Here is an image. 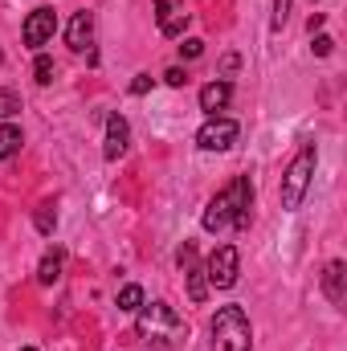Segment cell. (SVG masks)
I'll return each instance as SVG.
<instances>
[{
    "label": "cell",
    "mask_w": 347,
    "mask_h": 351,
    "mask_svg": "<svg viewBox=\"0 0 347 351\" xmlns=\"http://www.w3.org/2000/svg\"><path fill=\"white\" fill-rule=\"evenodd\" d=\"M250 208H254V184H250V176H233V184H229V188H221V192L208 200V208H204L200 225H204L208 233L250 229Z\"/></svg>",
    "instance_id": "cell-1"
},
{
    "label": "cell",
    "mask_w": 347,
    "mask_h": 351,
    "mask_svg": "<svg viewBox=\"0 0 347 351\" xmlns=\"http://www.w3.org/2000/svg\"><path fill=\"white\" fill-rule=\"evenodd\" d=\"M135 315H139V319H135V331H139L143 339L160 343V348H176V343L188 339V323L176 315L168 302H143Z\"/></svg>",
    "instance_id": "cell-2"
},
{
    "label": "cell",
    "mask_w": 347,
    "mask_h": 351,
    "mask_svg": "<svg viewBox=\"0 0 347 351\" xmlns=\"http://www.w3.org/2000/svg\"><path fill=\"white\" fill-rule=\"evenodd\" d=\"M208 335H213L208 351H250V343H254V327H250V315L241 306H221Z\"/></svg>",
    "instance_id": "cell-3"
},
{
    "label": "cell",
    "mask_w": 347,
    "mask_h": 351,
    "mask_svg": "<svg viewBox=\"0 0 347 351\" xmlns=\"http://www.w3.org/2000/svg\"><path fill=\"white\" fill-rule=\"evenodd\" d=\"M315 164H319V152H315V143H302V152L290 160V168L282 176V208H298L302 200H307V192H311V176H315Z\"/></svg>",
    "instance_id": "cell-4"
},
{
    "label": "cell",
    "mask_w": 347,
    "mask_h": 351,
    "mask_svg": "<svg viewBox=\"0 0 347 351\" xmlns=\"http://www.w3.org/2000/svg\"><path fill=\"white\" fill-rule=\"evenodd\" d=\"M237 135H241V127H237L233 119L213 114V119L196 131V147H200V152H229V147L237 143Z\"/></svg>",
    "instance_id": "cell-5"
},
{
    "label": "cell",
    "mask_w": 347,
    "mask_h": 351,
    "mask_svg": "<svg viewBox=\"0 0 347 351\" xmlns=\"http://www.w3.org/2000/svg\"><path fill=\"white\" fill-rule=\"evenodd\" d=\"M237 265H241V258H237V250H233V245H217V250H213V258H208V265H204L208 286L229 290V286L237 282Z\"/></svg>",
    "instance_id": "cell-6"
},
{
    "label": "cell",
    "mask_w": 347,
    "mask_h": 351,
    "mask_svg": "<svg viewBox=\"0 0 347 351\" xmlns=\"http://www.w3.org/2000/svg\"><path fill=\"white\" fill-rule=\"evenodd\" d=\"M180 269H184V278H188V298H192V302H204V298H208V278H204V265L196 258V245H192V241L180 250Z\"/></svg>",
    "instance_id": "cell-7"
},
{
    "label": "cell",
    "mask_w": 347,
    "mask_h": 351,
    "mask_svg": "<svg viewBox=\"0 0 347 351\" xmlns=\"http://www.w3.org/2000/svg\"><path fill=\"white\" fill-rule=\"evenodd\" d=\"M53 29H58V16H53V8H33V12L25 16V29H21V37H25V45H29V49H41V45L53 37Z\"/></svg>",
    "instance_id": "cell-8"
},
{
    "label": "cell",
    "mask_w": 347,
    "mask_h": 351,
    "mask_svg": "<svg viewBox=\"0 0 347 351\" xmlns=\"http://www.w3.org/2000/svg\"><path fill=\"white\" fill-rule=\"evenodd\" d=\"M156 25L164 37H184L188 29V8L176 4V0H156Z\"/></svg>",
    "instance_id": "cell-9"
},
{
    "label": "cell",
    "mask_w": 347,
    "mask_h": 351,
    "mask_svg": "<svg viewBox=\"0 0 347 351\" xmlns=\"http://www.w3.org/2000/svg\"><path fill=\"white\" fill-rule=\"evenodd\" d=\"M127 143H131V127H127V119H123V114H110V119H106V143H102V156H106V160H119V156H127Z\"/></svg>",
    "instance_id": "cell-10"
},
{
    "label": "cell",
    "mask_w": 347,
    "mask_h": 351,
    "mask_svg": "<svg viewBox=\"0 0 347 351\" xmlns=\"http://www.w3.org/2000/svg\"><path fill=\"white\" fill-rule=\"evenodd\" d=\"M66 45L74 49V53H82V49H90L94 45V12H74V21L66 25Z\"/></svg>",
    "instance_id": "cell-11"
},
{
    "label": "cell",
    "mask_w": 347,
    "mask_h": 351,
    "mask_svg": "<svg viewBox=\"0 0 347 351\" xmlns=\"http://www.w3.org/2000/svg\"><path fill=\"white\" fill-rule=\"evenodd\" d=\"M323 294H327L335 306L347 302V265L344 262H327V269H323Z\"/></svg>",
    "instance_id": "cell-12"
},
{
    "label": "cell",
    "mask_w": 347,
    "mask_h": 351,
    "mask_svg": "<svg viewBox=\"0 0 347 351\" xmlns=\"http://www.w3.org/2000/svg\"><path fill=\"white\" fill-rule=\"evenodd\" d=\"M229 98H233V86L221 78V82H208V86L200 90V110H208V114H217V110H225L229 106Z\"/></svg>",
    "instance_id": "cell-13"
},
{
    "label": "cell",
    "mask_w": 347,
    "mask_h": 351,
    "mask_svg": "<svg viewBox=\"0 0 347 351\" xmlns=\"http://www.w3.org/2000/svg\"><path fill=\"white\" fill-rule=\"evenodd\" d=\"M62 278V250H49L45 258H41V265H37V282L41 286H53Z\"/></svg>",
    "instance_id": "cell-14"
},
{
    "label": "cell",
    "mask_w": 347,
    "mask_h": 351,
    "mask_svg": "<svg viewBox=\"0 0 347 351\" xmlns=\"http://www.w3.org/2000/svg\"><path fill=\"white\" fill-rule=\"evenodd\" d=\"M21 143H25V139H21V127L4 123V127H0V160H12V156L21 152Z\"/></svg>",
    "instance_id": "cell-15"
},
{
    "label": "cell",
    "mask_w": 347,
    "mask_h": 351,
    "mask_svg": "<svg viewBox=\"0 0 347 351\" xmlns=\"http://www.w3.org/2000/svg\"><path fill=\"white\" fill-rule=\"evenodd\" d=\"M139 306H143V290H139L135 282H131V286H123V290H119V311H131V315H135Z\"/></svg>",
    "instance_id": "cell-16"
},
{
    "label": "cell",
    "mask_w": 347,
    "mask_h": 351,
    "mask_svg": "<svg viewBox=\"0 0 347 351\" xmlns=\"http://www.w3.org/2000/svg\"><path fill=\"white\" fill-rule=\"evenodd\" d=\"M33 225H37V233H53V225H58V213H53V204H41L37 213H33Z\"/></svg>",
    "instance_id": "cell-17"
},
{
    "label": "cell",
    "mask_w": 347,
    "mask_h": 351,
    "mask_svg": "<svg viewBox=\"0 0 347 351\" xmlns=\"http://www.w3.org/2000/svg\"><path fill=\"white\" fill-rule=\"evenodd\" d=\"M33 78H37V86H49V82H53V58L37 53V62H33Z\"/></svg>",
    "instance_id": "cell-18"
},
{
    "label": "cell",
    "mask_w": 347,
    "mask_h": 351,
    "mask_svg": "<svg viewBox=\"0 0 347 351\" xmlns=\"http://www.w3.org/2000/svg\"><path fill=\"white\" fill-rule=\"evenodd\" d=\"M16 110H21V98L12 90H0V119H12Z\"/></svg>",
    "instance_id": "cell-19"
},
{
    "label": "cell",
    "mask_w": 347,
    "mask_h": 351,
    "mask_svg": "<svg viewBox=\"0 0 347 351\" xmlns=\"http://www.w3.org/2000/svg\"><path fill=\"white\" fill-rule=\"evenodd\" d=\"M286 21H290V0H274V21H270V25L282 29Z\"/></svg>",
    "instance_id": "cell-20"
},
{
    "label": "cell",
    "mask_w": 347,
    "mask_h": 351,
    "mask_svg": "<svg viewBox=\"0 0 347 351\" xmlns=\"http://www.w3.org/2000/svg\"><path fill=\"white\" fill-rule=\"evenodd\" d=\"M200 53H204V41H196V37H188V41L180 45V58H188V62H192V58H200Z\"/></svg>",
    "instance_id": "cell-21"
},
{
    "label": "cell",
    "mask_w": 347,
    "mask_h": 351,
    "mask_svg": "<svg viewBox=\"0 0 347 351\" xmlns=\"http://www.w3.org/2000/svg\"><path fill=\"white\" fill-rule=\"evenodd\" d=\"M311 49H315V53H319V58H327V53H331V49H335V41H331V37H327V33H319V37H315V45H311Z\"/></svg>",
    "instance_id": "cell-22"
},
{
    "label": "cell",
    "mask_w": 347,
    "mask_h": 351,
    "mask_svg": "<svg viewBox=\"0 0 347 351\" xmlns=\"http://www.w3.org/2000/svg\"><path fill=\"white\" fill-rule=\"evenodd\" d=\"M164 82H168V86H184V82H188V74H184L180 66H172V70L164 74Z\"/></svg>",
    "instance_id": "cell-23"
},
{
    "label": "cell",
    "mask_w": 347,
    "mask_h": 351,
    "mask_svg": "<svg viewBox=\"0 0 347 351\" xmlns=\"http://www.w3.org/2000/svg\"><path fill=\"white\" fill-rule=\"evenodd\" d=\"M152 90V74H135V82H131V94H147Z\"/></svg>",
    "instance_id": "cell-24"
},
{
    "label": "cell",
    "mask_w": 347,
    "mask_h": 351,
    "mask_svg": "<svg viewBox=\"0 0 347 351\" xmlns=\"http://www.w3.org/2000/svg\"><path fill=\"white\" fill-rule=\"evenodd\" d=\"M233 70H237V53H229V58L221 62V74H233Z\"/></svg>",
    "instance_id": "cell-25"
},
{
    "label": "cell",
    "mask_w": 347,
    "mask_h": 351,
    "mask_svg": "<svg viewBox=\"0 0 347 351\" xmlns=\"http://www.w3.org/2000/svg\"><path fill=\"white\" fill-rule=\"evenodd\" d=\"M21 351H37V348H21Z\"/></svg>",
    "instance_id": "cell-26"
},
{
    "label": "cell",
    "mask_w": 347,
    "mask_h": 351,
    "mask_svg": "<svg viewBox=\"0 0 347 351\" xmlns=\"http://www.w3.org/2000/svg\"><path fill=\"white\" fill-rule=\"evenodd\" d=\"M311 4H315V0H311Z\"/></svg>",
    "instance_id": "cell-27"
}]
</instances>
